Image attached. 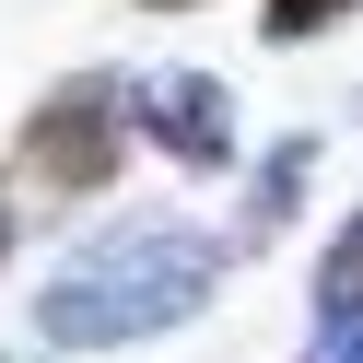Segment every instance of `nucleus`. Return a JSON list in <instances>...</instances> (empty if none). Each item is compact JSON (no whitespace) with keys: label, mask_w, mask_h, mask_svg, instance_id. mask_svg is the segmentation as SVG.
Returning <instances> with one entry per match:
<instances>
[{"label":"nucleus","mask_w":363,"mask_h":363,"mask_svg":"<svg viewBox=\"0 0 363 363\" xmlns=\"http://www.w3.org/2000/svg\"><path fill=\"white\" fill-rule=\"evenodd\" d=\"M0 258H12V211H0Z\"/></svg>","instance_id":"8"},{"label":"nucleus","mask_w":363,"mask_h":363,"mask_svg":"<svg viewBox=\"0 0 363 363\" xmlns=\"http://www.w3.org/2000/svg\"><path fill=\"white\" fill-rule=\"evenodd\" d=\"M316 363H363V281L316 293Z\"/></svg>","instance_id":"5"},{"label":"nucleus","mask_w":363,"mask_h":363,"mask_svg":"<svg viewBox=\"0 0 363 363\" xmlns=\"http://www.w3.org/2000/svg\"><path fill=\"white\" fill-rule=\"evenodd\" d=\"M340 281H363V211L340 223V246H328V269H316V293H340Z\"/></svg>","instance_id":"7"},{"label":"nucleus","mask_w":363,"mask_h":363,"mask_svg":"<svg viewBox=\"0 0 363 363\" xmlns=\"http://www.w3.org/2000/svg\"><path fill=\"white\" fill-rule=\"evenodd\" d=\"M129 129H141L164 164H188V176H223V164H235V94H223L211 71H152V82H129Z\"/></svg>","instance_id":"3"},{"label":"nucleus","mask_w":363,"mask_h":363,"mask_svg":"<svg viewBox=\"0 0 363 363\" xmlns=\"http://www.w3.org/2000/svg\"><path fill=\"white\" fill-rule=\"evenodd\" d=\"M129 141H141V129H129V82L118 71H71V82L35 94L12 164H24V188H48V199H106L118 164H129Z\"/></svg>","instance_id":"2"},{"label":"nucleus","mask_w":363,"mask_h":363,"mask_svg":"<svg viewBox=\"0 0 363 363\" xmlns=\"http://www.w3.org/2000/svg\"><path fill=\"white\" fill-rule=\"evenodd\" d=\"M305 176H316V141H281L258 176H246V235H235V246H269V235H281L293 199H305Z\"/></svg>","instance_id":"4"},{"label":"nucleus","mask_w":363,"mask_h":363,"mask_svg":"<svg viewBox=\"0 0 363 363\" xmlns=\"http://www.w3.org/2000/svg\"><path fill=\"white\" fill-rule=\"evenodd\" d=\"M340 12H363V0H269V12H258V35H269V48H305V35H328Z\"/></svg>","instance_id":"6"},{"label":"nucleus","mask_w":363,"mask_h":363,"mask_svg":"<svg viewBox=\"0 0 363 363\" xmlns=\"http://www.w3.org/2000/svg\"><path fill=\"white\" fill-rule=\"evenodd\" d=\"M223 281V246L188 235V223H106L94 246L48 269L35 293V340L48 352H118V340H164L211 305Z\"/></svg>","instance_id":"1"},{"label":"nucleus","mask_w":363,"mask_h":363,"mask_svg":"<svg viewBox=\"0 0 363 363\" xmlns=\"http://www.w3.org/2000/svg\"><path fill=\"white\" fill-rule=\"evenodd\" d=\"M152 12H188V0H152Z\"/></svg>","instance_id":"9"}]
</instances>
